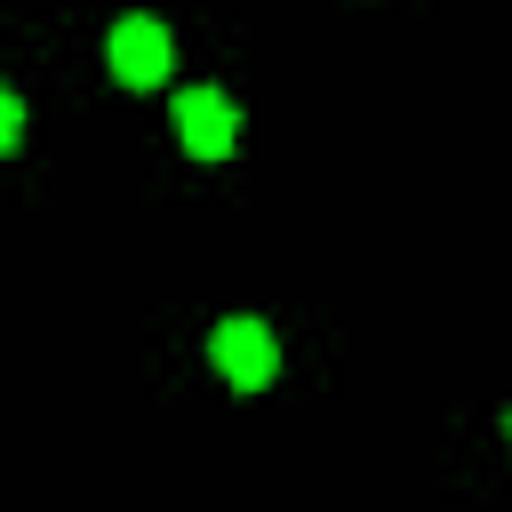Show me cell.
Returning a JSON list of instances; mask_svg holds the SVG:
<instances>
[{
	"instance_id": "1",
	"label": "cell",
	"mask_w": 512,
	"mask_h": 512,
	"mask_svg": "<svg viewBox=\"0 0 512 512\" xmlns=\"http://www.w3.org/2000/svg\"><path fill=\"white\" fill-rule=\"evenodd\" d=\"M208 360H216V376H224V384H240V392H264V384L280 376V336H272L256 312H232V320H216V336H208Z\"/></svg>"
},
{
	"instance_id": "2",
	"label": "cell",
	"mask_w": 512,
	"mask_h": 512,
	"mask_svg": "<svg viewBox=\"0 0 512 512\" xmlns=\"http://www.w3.org/2000/svg\"><path fill=\"white\" fill-rule=\"evenodd\" d=\"M104 56H112V80H128V88H160V80H168V64H176V48H168V24H160V16H120V24H112V40H104Z\"/></svg>"
},
{
	"instance_id": "3",
	"label": "cell",
	"mask_w": 512,
	"mask_h": 512,
	"mask_svg": "<svg viewBox=\"0 0 512 512\" xmlns=\"http://www.w3.org/2000/svg\"><path fill=\"white\" fill-rule=\"evenodd\" d=\"M232 128H240V112H232L224 88H184L176 96V136H184L192 160H224L232 152Z\"/></svg>"
},
{
	"instance_id": "4",
	"label": "cell",
	"mask_w": 512,
	"mask_h": 512,
	"mask_svg": "<svg viewBox=\"0 0 512 512\" xmlns=\"http://www.w3.org/2000/svg\"><path fill=\"white\" fill-rule=\"evenodd\" d=\"M16 144H24V96L0 88V152H16Z\"/></svg>"
},
{
	"instance_id": "5",
	"label": "cell",
	"mask_w": 512,
	"mask_h": 512,
	"mask_svg": "<svg viewBox=\"0 0 512 512\" xmlns=\"http://www.w3.org/2000/svg\"><path fill=\"white\" fill-rule=\"evenodd\" d=\"M504 448H512V416H504Z\"/></svg>"
}]
</instances>
